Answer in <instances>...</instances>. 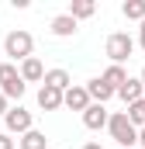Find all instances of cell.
Here are the masks:
<instances>
[{"mask_svg": "<svg viewBox=\"0 0 145 149\" xmlns=\"http://www.w3.org/2000/svg\"><path fill=\"white\" fill-rule=\"evenodd\" d=\"M107 132H110V139H114L121 149H135L138 146V128L124 118V111H117V114L107 118Z\"/></svg>", "mask_w": 145, "mask_h": 149, "instance_id": "6da1fadb", "label": "cell"}, {"mask_svg": "<svg viewBox=\"0 0 145 149\" xmlns=\"http://www.w3.org/2000/svg\"><path fill=\"white\" fill-rule=\"evenodd\" d=\"M104 52H107V59L114 63V66H121V63L131 59V52H135V38L128 35V31H114V35H107Z\"/></svg>", "mask_w": 145, "mask_h": 149, "instance_id": "7a4b0ae2", "label": "cell"}, {"mask_svg": "<svg viewBox=\"0 0 145 149\" xmlns=\"http://www.w3.org/2000/svg\"><path fill=\"white\" fill-rule=\"evenodd\" d=\"M3 52H7L10 59H21V63H24V59L35 52V38H31V31H21V28L10 31V35L3 38Z\"/></svg>", "mask_w": 145, "mask_h": 149, "instance_id": "3957f363", "label": "cell"}, {"mask_svg": "<svg viewBox=\"0 0 145 149\" xmlns=\"http://www.w3.org/2000/svg\"><path fill=\"white\" fill-rule=\"evenodd\" d=\"M3 128H7V135H24L28 128H35V125H31V111H24L21 104H17V108H7Z\"/></svg>", "mask_w": 145, "mask_h": 149, "instance_id": "277c9868", "label": "cell"}, {"mask_svg": "<svg viewBox=\"0 0 145 149\" xmlns=\"http://www.w3.org/2000/svg\"><path fill=\"white\" fill-rule=\"evenodd\" d=\"M62 108L83 114L86 108H90V94H86V87H69V90H62Z\"/></svg>", "mask_w": 145, "mask_h": 149, "instance_id": "5b68a950", "label": "cell"}, {"mask_svg": "<svg viewBox=\"0 0 145 149\" xmlns=\"http://www.w3.org/2000/svg\"><path fill=\"white\" fill-rule=\"evenodd\" d=\"M107 108L104 104H90L86 111H83V125L90 128V132H100V128H107Z\"/></svg>", "mask_w": 145, "mask_h": 149, "instance_id": "8992f818", "label": "cell"}, {"mask_svg": "<svg viewBox=\"0 0 145 149\" xmlns=\"http://www.w3.org/2000/svg\"><path fill=\"white\" fill-rule=\"evenodd\" d=\"M117 97L124 101V104H135V101H142L145 97V87H142V80L138 76H128L121 87H117Z\"/></svg>", "mask_w": 145, "mask_h": 149, "instance_id": "52a82bcc", "label": "cell"}, {"mask_svg": "<svg viewBox=\"0 0 145 149\" xmlns=\"http://www.w3.org/2000/svg\"><path fill=\"white\" fill-rule=\"evenodd\" d=\"M17 76H21L24 83H38V80L45 76V66H41V59H38V56H28V59L21 63V70H17Z\"/></svg>", "mask_w": 145, "mask_h": 149, "instance_id": "ba28073f", "label": "cell"}, {"mask_svg": "<svg viewBox=\"0 0 145 149\" xmlns=\"http://www.w3.org/2000/svg\"><path fill=\"white\" fill-rule=\"evenodd\" d=\"M38 108H41V111H59V108H62V90L41 83V90H38Z\"/></svg>", "mask_w": 145, "mask_h": 149, "instance_id": "9c48e42d", "label": "cell"}, {"mask_svg": "<svg viewBox=\"0 0 145 149\" xmlns=\"http://www.w3.org/2000/svg\"><path fill=\"white\" fill-rule=\"evenodd\" d=\"M86 94H90V104H107L110 97H114V90H110V87L104 83V80H100V76L86 83Z\"/></svg>", "mask_w": 145, "mask_h": 149, "instance_id": "30bf717a", "label": "cell"}, {"mask_svg": "<svg viewBox=\"0 0 145 149\" xmlns=\"http://www.w3.org/2000/svg\"><path fill=\"white\" fill-rule=\"evenodd\" d=\"M41 83H45V87H55V90H69V87H72V80H69L66 70H45Z\"/></svg>", "mask_w": 145, "mask_h": 149, "instance_id": "8fae6325", "label": "cell"}, {"mask_svg": "<svg viewBox=\"0 0 145 149\" xmlns=\"http://www.w3.org/2000/svg\"><path fill=\"white\" fill-rule=\"evenodd\" d=\"M93 10H97V3H93V0H72V3H69V10H66V14H69L72 21L79 24L83 17H93Z\"/></svg>", "mask_w": 145, "mask_h": 149, "instance_id": "7c38bea8", "label": "cell"}, {"mask_svg": "<svg viewBox=\"0 0 145 149\" xmlns=\"http://www.w3.org/2000/svg\"><path fill=\"white\" fill-rule=\"evenodd\" d=\"M52 35H55V38H69V35H76V21H72L69 14L52 17Z\"/></svg>", "mask_w": 145, "mask_h": 149, "instance_id": "4fadbf2b", "label": "cell"}, {"mask_svg": "<svg viewBox=\"0 0 145 149\" xmlns=\"http://www.w3.org/2000/svg\"><path fill=\"white\" fill-rule=\"evenodd\" d=\"M100 80H104V83H107L110 90H114V94H117V87H121V83H124V80H128V73H124V66H114V63H110L107 70H104V73H100Z\"/></svg>", "mask_w": 145, "mask_h": 149, "instance_id": "5bb4252c", "label": "cell"}, {"mask_svg": "<svg viewBox=\"0 0 145 149\" xmlns=\"http://www.w3.org/2000/svg\"><path fill=\"white\" fill-rule=\"evenodd\" d=\"M45 132H38V128H28L24 135H21V142H17V149H45Z\"/></svg>", "mask_w": 145, "mask_h": 149, "instance_id": "9a60e30c", "label": "cell"}, {"mask_svg": "<svg viewBox=\"0 0 145 149\" xmlns=\"http://www.w3.org/2000/svg\"><path fill=\"white\" fill-rule=\"evenodd\" d=\"M121 14L128 21H145V0H124L121 3Z\"/></svg>", "mask_w": 145, "mask_h": 149, "instance_id": "2e32d148", "label": "cell"}, {"mask_svg": "<svg viewBox=\"0 0 145 149\" xmlns=\"http://www.w3.org/2000/svg\"><path fill=\"white\" fill-rule=\"evenodd\" d=\"M124 118H128L135 128H145V97H142V101H135V104H128Z\"/></svg>", "mask_w": 145, "mask_h": 149, "instance_id": "e0dca14e", "label": "cell"}, {"mask_svg": "<svg viewBox=\"0 0 145 149\" xmlns=\"http://www.w3.org/2000/svg\"><path fill=\"white\" fill-rule=\"evenodd\" d=\"M14 80H21V76H17V66H14V63H0V90L10 87Z\"/></svg>", "mask_w": 145, "mask_h": 149, "instance_id": "ac0fdd59", "label": "cell"}, {"mask_svg": "<svg viewBox=\"0 0 145 149\" xmlns=\"http://www.w3.org/2000/svg\"><path fill=\"white\" fill-rule=\"evenodd\" d=\"M0 149H17V142H14L7 132H0Z\"/></svg>", "mask_w": 145, "mask_h": 149, "instance_id": "d6986e66", "label": "cell"}, {"mask_svg": "<svg viewBox=\"0 0 145 149\" xmlns=\"http://www.w3.org/2000/svg\"><path fill=\"white\" fill-rule=\"evenodd\" d=\"M138 45L145 49V21H142V28H138Z\"/></svg>", "mask_w": 145, "mask_h": 149, "instance_id": "ffe728a7", "label": "cell"}, {"mask_svg": "<svg viewBox=\"0 0 145 149\" xmlns=\"http://www.w3.org/2000/svg\"><path fill=\"white\" fill-rule=\"evenodd\" d=\"M3 114H7V97L0 94V118H3Z\"/></svg>", "mask_w": 145, "mask_h": 149, "instance_id": "44dd1931", "label": "cell"}, {"mask_svg": "<svg viewBox=\"0 0 145 149\" xmlns=\"http://www.w3.org/2000/svg\"><path fill=\"white\" fill-rule=\"evenodd\" d=\"M138 149H145V128H138Z\"/></svg>", "mask_w": 145, "mask_h": 149, "instance_id": "7402d4cb", "label": "cell"}, {"mask_svg": "<svg viewBox=\"0 0 145 149\" xmlns=\"http://www.w3.org/2000/svg\"><path fill=\"white\" fill-rule=\"evenodd\" d=\"M83 149H104V146H100V142H86Z\"/></svg>", "mask_w": 145, "mask_h": 149, "instance_id": "603a6c76", "label": "cell"}, {"mask_svg": "<svg viewBox=\"0 0 145 149\" xmlns=\"http://www.w3.org/2000/svg\"><path fill=\"white\" fill-rule=\"evenodd\" d=\"M138 80H142V87H145V66H142V76H138Z\"/></svg>", "mask_w": 145, "mask_h": 149, "instance_id": "cb8c5ba5", "label": "cell"}, {"mask_svg": "<svg viewBox=\"0 0 145 149\" xmlns=\"http://www.w3.org/2000/svg\"><path fill=\"white\" fill-rule=\"evenodd\" d=\"M135 149H138V146H135Z\"/></svg>", "mask_w": 145, "mask_h": 149, "instance_id": "d4e9b609", "label": "cell"}]
</instances>
